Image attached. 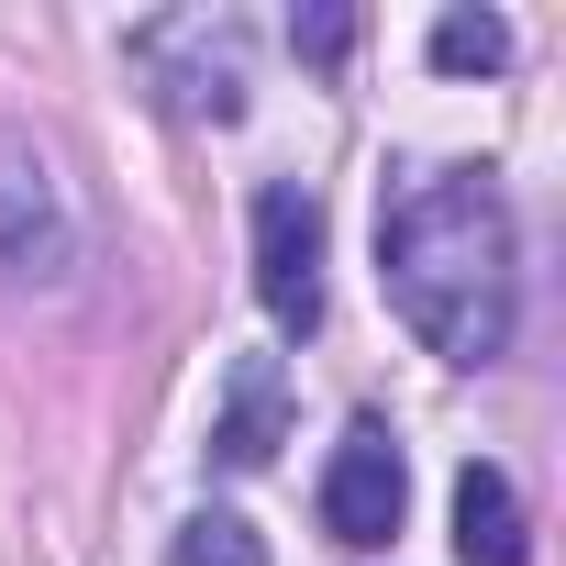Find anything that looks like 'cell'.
I'll return each instance as SVG.
<instances>
[{"mask_svg": "<svg viewBox=\"0 0 566 566\" xmlns=\"http://www.w3.org/2000/svg\"><path fill=\"white\" fill-rule=\"evenodd\" d=\"M378 290L444 367H489L511 345L522 255H511V200L489 189V167H411L378 200Z\"/></svg>", "mask_w": 566, "mask_h": 566, "instance_id": "obj_1", "label": "cell"}, {"mask_svg": "<svg viewBox=\"0 0 566 566\" xmlns=\"http://www.w3.org/2000/svg\"><path fill=\"white\" fill-rule=\"evenodd\" d=\"M400 511H411L400 433H389L378 411H356V422H345V444H334V467H323V533H334L345 555H378V544L400 533Z\"/></svg>", "mask_w": 566, "mask_h": 566, "instance_id": "obj_2", "label": "cell"}, {"mask_svg": "<svg viewBox=\"0 0 566 566\" xmlns=\"http://www.w3.org/2000/svg\"><path fill=\"white\" fill-rule=\"evenodd\" d=\"M255 301L277 334H323V200L312 189H255Z\"/></svg>", "mask_w": 566, "mask_h": 566, "instance_id": "obj_3", "label": "cell"}, {"mask_svg": "<svg viewBox=\"0 0 566 566\" xmlns=\"http://www.w3.org/2000/svg\"><path fill=\"white\" fill-rule=\"evenodd\" d=\"M145 67L167 78V101H178L189 123H233V112H244V23H233V12L156 23V34H145Z\"/></svg>", "mask_w": 566, "mask_h": 566, "instance_id": "obj_4", "label": "cell"}, {"mask_svg": "<svg viewBox=\"0 0 566 566\" xmlns=\"http://www.w3.org/2000/svg\"><path fill=\"white\" fill-rule=\"evenodd\" d=\"M67 255H78V222H67L45 156L0 145V277H12V290H45V277H67Z\"/></svg>", "mask_w": 566, "mask_h": 566, "instance_id": "obj_5", "label": "cell"}, {"mask_svg": "<svg viewBox=\"0 0 566 566\" xmlns=\"http://www.w3.org/2000/svg\"><path fill=\"white\" fill-rule=\"evenodd\" d=\"M455 566H533L522 489H511L500 467H467V478H455Z\"/></svg>", "mask_w": 566, "mask_h": 566, "instance_id": "obj_6", "label": "cell"}, {"mask_svg": "<svg viewBox=\"0 0 566 566\" xmlns=\"http://www.w3.org/2000/svg\"><path fill=\"white\" fill-rule=\"evenodd\" d=\"M277 422H290V400H277V367L244 356V367H233V411L211 422V455H222V467H266V455H277Z\"/></svg>", "mask_w": 566, "mask_h": 566, "instance_id": "obj_7", "label": "cell"}, {"mask_svg": "<svg viewBox=\"0 0 566 566\" xmlns=\"http://www.w3.org/2000/svg\"><path fill=\"white\" fill-rule=\"evenodd\" d=\"M433 67H444V78L511 67V23H500V12H444V23H433Z\"/></svg>", "mask_w": 566, "mask_h": 566, "instance_id": "obj_8", "label": "cell"}, {"mask_svg": "<svg viewBox=\"0 0 566 566\" xmlns=\"http://www.w3.org/2000/svg\"><path fill=\"white\" fill-rule=\"evenodd\" d=\"M167 566H266V544H255V522H233V511H200V522H178Z\"/></svg>", "mask_w": 566, "mask_h": 566, "instance_id": "obj_9", "label": "cell"}, {"mask_svg": "<svg viewBox=\"0 0 566 566\" xmlns=\"http://www.w3.org/2000/svg\"><path fill=\"white\" fill-rule=\"evenodd\" d=\"M290 45H301L312 67H334V56L356 45V12H301V23H290Z\"/></svg>", "mask_w": 566, "mask_h": 566, "instance_id": "obj_10", "label": "cell"}]
</instances>
